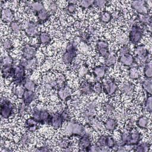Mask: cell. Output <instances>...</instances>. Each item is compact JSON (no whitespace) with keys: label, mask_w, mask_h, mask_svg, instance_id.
<instances>
[{"label":"cell","mask_w":152,"mask_h":152,"mask_svg":"<svg viewBox=\"0 0 152 152\" xmlns=\"http://www.w3.org/2000/svg\"><path fill=\"white\" fill-rule=\"evenodd\" d=\"M65 133L67 136H82L86 134L84 126L75 122H69L65 128Z\"/></svg>","instance_id":"obj_1"},{"label":"cell","mask_w":152,"mask_h":152,"mask_svg":"<svg viewBox=\"0 0 152 152\" xmlns=\"http://www.w3.org/2000/svg\"><path fill=\"white\" fill-rule=\"evenodd\" d=\"M77 51V45L75 42L69 43L62 55V61L66 64L69 65L72 63L74 59L76 56Z\"/></svg>","instance_id":"obj_2"},{"label":"cell","mask_w":152,"mask_h":152,"mask_svg":"<svg viewBox=\"0 0 152 152\" xmlns=\"http://www.w3.org/2000/svg\"><path fill=\"white\" fill-rule=\"evenodd\" d=\"M31 117L39 124H44L45 122L49 123L51 115L46 109L35 107L32 111Z\"/></svg>","instance_id":"obj_3"},{"label":"cell","mask_w":152,"mask_h":152,"mask_svg":"<svg viewBox=\"0 0 152 152\" xmlns=\"http://www.w3.org/2000/svg\"><path fill=\"white\" fill-rule=\"evenodd\" d=\"M143 34L144 30L142 27L138 26L137 24H134L132 25L129 31V40L132 43L137 45L142 39Z\"/></svg>","instance_id":"obj_4"},{"label":"cell","mask_w":152,"mask_h":152,"mask_svg":"<svg viewBox=\"0 0 152 152\" xmlns=\"http://www.w3.org/2000/svg\"><path fill=\"white\" fill-rule=\"evenodd\" d=\"M12 78V81L15 85L23 84L26 79V69L23 65L19 64L14 66Z\"/></svg>","instance_id":"obj_5"},{"label":"cell","mask_w":152,"mask_h":152,"mask_svg":"<svg viewBox=\"0 0 152 152\" xmlns=\"http://www.w3.org/2000/svg\"><path fill=\"white\" fill-rule=\"evenodd\" d=\"M102 84L103 86V90L109 96H113L118 90L117 84L112 79H103Z\"/></svg>","instance_id":"obj_6"},{"label":"cell","mask_w":152,"mask_h":152,"mask_svg":"<svg viewBox=\"0 0 152 152\" xmlns=\"http://www.w3.org/2000/svg\"><path fill=\"white\" fill-rule=\"evenodd\" d=\"M96 104L93 101L87 103L85 109L81 113V116L86 121L91 120L95 116Z\"/></svg>","instance_id":"obj_7"},{"label":"cell","mask_w":152,"mask_h":152,"mask_svg":"<svg viewBox=\"0 0 152 152\" xmlns=\"http://www.w3.org/2000/svg\"><path fill=\"white\" fill-rule=\"evenodd\" d=\"M13 104L8 100H4L1 104V115L4 119H7L12 115L14 111Z\"/></svg>","instance_id":"obj_8"},{"label":"cell","mask_w":152,"mask_h":152,"mask_svg":"<svg viewBox=\"0 0 152 152\" xmlns=\"http://www.w3.org/2000/svg\"><path fill=\"white\" fill-rule=\"evenodd\" d=\"M72 93V89L66 84H64L58 88V96L62 101H65L69 99Z\"/></svg>","instance_id":"obj_9"},{"label":"cell","mask_w":152,"mask_h":152,"mask_svg":"<svg viewBox=\"0 0 152 152\" xmlns=\"http://www.w3.org/2000/svg\"><path fill=\"white\" fill-rule=\"evenodd\" d=\"M37 52V48L30 44H26L22 49L23 58L26 59H30L35 58Z\"/></svg>","instance_id":"obj_10"},{"label":"cell","mask_w":152,"mask_h":152,"mask_svg":"<svg viewBox=\"0 0 152 152\" xmlns=\"http://www.w3.org/2000/svg\"><path fill=\"white\" fill-rule=\"evenodd\" d=\"M131 7L137 14H146L148 13V7L146 1H135L131 4Z\"/></svg>","instance_id":"obj_11"},{"label":"cell","mask_w":152,"mask_h":152,"mask_svg":"<svg viewBox=\"0 0 152 152\" xmlns=\"http://www.w3.org/2000/svg\"><path fill=\"white\" fill-rule=\"evenodd\" d=\"M38 25L33 22H29L26 24L24 27V32L28 37H35L39 33Z\"/></svg>","instance_id":"obj_12"},{"label":"cell","mask_w":152,"mask_h":152,"mask_svg":"<svg viewBox=\"0 0 152 152\" xmlns=\"http://www.w3.org/2000/svg\"><path fill=\"white\" fill-rule=\"evenodd\" d=\"M20 64L23 65L26 70L32 71L34 69L37 65V60L36 58H33L30 59H26L22 58L20 62Z\"/></svg>","instance_id":"obj_13"},{"label":"cell","mask_w":152,"mask_h":152,"mask_svg":"<svg viewBox=\"0 0 152 152\" xmlns=\"http://www.w3.org/2000/svg\"><path fill=\"white\" fill-rule=\"evenodd\" d=\"M64 121L61 113H56L51 116L49 124H50L54 129H58L62 126Z\"/></svg>","instance_id":"obj_14"},{"label":"cell","mask_w":152,"mask_h":152,"mask_svg":"<svg viewBox=\"0 0 152 152\" xmlns=\"http://www.w3.org/2000/svg\"><path fill=\"white\" fill-rule=\"evenodd\" d=\"M14 17V11L8 8H2L1 10V19L4 22H12Z\"/></svg>","instance_id":"obj_15"},{"label":"cell","mask_w":152,"mask_h":152,"mask_svg":"<svg viewBox=\"0 0 152 152\" xmlns=\"http://www.w3.org/2000/svg\"><path fill=\"white\" fill-rule=\"evenodd\" d=\"M107 67L106 65H99L93 69L94 76L97 79H103L106 74Z\"/></svg>","instance_id":"obj_16"},{"label":"cell","mask_w":152,"mask_h":152,"mask_svg":"<svg viewBox=\"0 0 152 152\" xmlns=\"http://www.w3.org/2000/svg\"><path fill=\"white\" fill-rule=\"evenodd\" d=\"M36 98V95L34 91L27 90L25 89V91L21 97L23 102L27 105H29L32 102H33Z\"/></svg>","instance_id":"obj_17"},{"label":"cell","mask_w":152,"mask_h":152,"mask_svg":"<svg viewBox=\"0 0 152 152\" xmlns=\"http://www.w3.org/2000/svg\"><path fill=\"white\" fill-rule=\"evenodd\" d=\"M136 20L140 23L142 26H147L151 24V16L150 14H137Z\"/></svg>","instance_id":"obj_18"},{"label":"cell","mask_w":152,"mask_h":152,"mask_svg":"<svg viewBox=\"0 0 152 152\" xmlns=\"http://www.w3.org/2000/svg\"><path fill=\"white\" fill-rule=\"evenodd\" d=\"M130 132L131 133L129 135V139L128 145L134 146L140 142L141 140V134L137 130H132Z\"/></svg>","instance_id":"obj_19"},{"label":"cell","mask_w":152,"mask_h":152,"mask_svg":"<svg viewBox=\"0 0 152 152\" xmlns=\"http://www.w3.org/2000/svg\"><path fill=\"white\" fill-rule=\"evenodd\" d=\"M118 61L126 66H131L134 63V57L130 53L118 57Z\"/></svg>","instance_id":"obj_20"},{"label":"cell","mask_w":152,"mask_h":152,"mask_svg":"<svg viewBox=\"0 0 152 152\" xmlns=\"http://www.w3.org/2000/svg\"><path fill=\"white\" fill-rule=\"evenodd\" d=\"M78 145L83 149V151H87V148L91 145V140L87 134L81 136L78 141Z\"/></svg>","instance_id":"obj_21"},{"label":"cell","mask_w":152,"mask_h":152,"mask_svg":"<svg viewBox=\"0 0 152 152\" xmlns=\"http://www.w3.org/2000/svg\"><path fill=\"white\" fill-rule=\"evenodd\" d=\"M80 91L81 94L84 95H87L93 92L92 91V84L87 81L82 82L80 87Z\"/></svg>","instance_id":"obj_22"},{"label":"cell","mask_w":152,"mask_h":152,"mask_svg":"<svg viewBox=\"0 0 152 152\" xmlns=\"http://www.w3.org/2000/svg\"><path fill=\"white\" fill-rule=\"evenodd\" d=\"M117 126V121L115 119L109 118L104 122V127L106 129L109 131H114Z\"/></svg>","instance_id":"obj_23"},{"label":"cell","mask_w":152,"mask_h":152,"mask_svg":"<svg viewBox=\"0 0 152 152\" xmlns=\"http://www.w3.org/2000/svg\"><path fill=\"white\" fill-rule=\"evenodd\" d=\"M36 15L39 20V22L40 23L46 22L49 18V17H50V15L48 11L45 9H43L42 11H39V12L36 13Z\"/></svg>","instance_id":"obj_24"},{"label":"cell","mask_w":152,"mask_h":152,"mask_svg":"<svg viewBox=\"0 0 152 152\" xmlns=\"http://www.w3.org/2000/svg\"><path fill=\"white\" fill-rule=\"evenodd\" d=\"M38 122L32 117L26 121V127L29 131H34L37 128Z\"/></svg>","instance_id":"obj_25"},{"label":"cell","mask_w":152,"mask_h":152,"mask_svg":"<svg viewBox=\"0 0 152 152\" xmlns=\"http://www.w3.org/2000/svg\"><path fill=\"white\" fill-rule=\"evenodd\" d=\"M134 146L135 147L134 150L138 152H146L149 151L150 148V144L147 142H143L141 143L139 142L138 144Z\"/></svg>","instance_id":"obj_26"},{"label":"cell","mask_w":152,"mask_h":152,"mask_svg":"<svg viewBox=\"0 0 152 152\" xmlns=\"http://www.w3.org/2000/svg\"><path fill=\"white\" fill-rule=\"evenodd\" d=\"M144 75L146 79H151L152 77V66L151 62L150 59L144 64Z\"/></svg>","instance_id":"obj_27"},{"label":"cell","mask_w":152,"mask_h":152,"mask_svg":"<svg viewBox=\"0 0 152 152\" xmlns=\"http://www.w3.org/2000/svg\"><path fill=\"white\" fill-rule=\"evenodd\" d=\"M14 66H13L1 67V74L2 77L5 78L10 77H12L14 74Z\"/></svg>","instance_id":"obj_28"},{"label":"cell","mask_w":152,"mask_h":152,"mask_svg":"<svg viewBox=\"0 0 152 152\" xmlns=\"http://www.w3.org/2000/svg\"><path fill=\"white\" fill-rule=\"evenodd\" d=\"M39 43L43 45H48L51 41L50 35L46 32H41L39 34Z\"/></svg>","instance_id":"obj_29"},{"label":"cell","mask_w":152,"mask_h":152,"mask_svg":"<svg viewBox=\"0 0 152 152\" xmlns=\"http://www.w3.org/2000/svg\"><path fill=\"white\" fill-rule=\"evenodd\" d=\"M105 65L107 68L113 66L116 62V56L113 53H110L105 58Z\"/></svg>","instance_id":"obj_30"},{"label":"cell","mask_w":152,"mask_h":152,"mask_svg":"<svg viewBox=\"0 0 152 152\" xmlns=\"http://www.w3.org/2000/svg\"><path fill=\"white\" fill-rule=\"evenodd\" d=\"M23 86L26 90L29 91H34L36 88V83L33 80H29L28 78H26L24 80L23 83Z\"/></svg>","instance_id":"obj_31"},{"label":"cell","mask_w":152,"mask_h":152,"mask_svg":"<svg viewBox=\"0 0 152 152\" xmlns=\"http://www.w3.org/2000/svg\"><path fill=\"white\" fill-rule=\"evenodd\" d=\"M122 91L128 96L132 95L134 92V87L130 83H125L122 87Z\"/></svg>","instance_id":"obj_32"},{"label":"cell","mask_w":152,"mask_h":152,"mask_svg":"<svg viewBox=\"0 0 152 152\" xmlns=\"http://www.w3.org/2000/svg\"><path fill=\"white\" fill-rule=\"evenodd\" d=\"M30 8L31 10H33L36 13L42 11L44 8L43 4L41 1H33L30 5Z\"/></svg>","instance_id":"obj_33"},{"label":"cell","mask_w":152,"mask_h":152,"mask_svg":"<svg viewBox=\"0 0 152 152\" xmlns=\"http://www.w3.org/2000/svg\"><path fill=\"white\" fill-rule=\"evenodd\" d=\"M142 87L148 95H151L152 83L151 79H145L141 82Z\"/></svg>","instance_id":"obj_34"},{"label":"cell","mask_w":152,"mask_h":152,"mask_svg":"<svg viewBox=\"0 0 152 152\" xmlns=\"http://www.w3.org/2000/svg\"><path fill=\"white\" fill-rule=\"evenodd\" d=\"M14 59L10 55H6L1 58V67L13 66Z\"/></svg>","instance_id":"obj_35"},{"label":"cell","mask_w":152,"mask_h":152,"mask_svg":"<svg viewBox=\"0 0 152 152\" xmlns=\"http://www.w3.org/2000/svg\"><path fill=\"white\" fill-rule=\"evenodd\" d=\"M148 123H149L148 118L144 116L140 117L136 122L137 125L141 129L145 128L147 126Z\"/></svg>","instance_id":"obj_36"},{"label":"cell","mask_w":152,"mask_h":152,"mask_svg":"<svg viewBox=\"0 0 152 152\" xmlns=\"http://www.w3.org/2000/svg\"><path fill=\"white\" fill-rule=\"evenodd\" d=\"M24 91H25V88H24L23 84L15 85V86L14 87L12 88L13 94L20 98L22 97Z\"/></svg>","instance_id":"obj_37"},{"label":"cell","mask_w":152,"mask_h":152,"mask_svg":"<svg viewBox=\"0 0 152 152\" xmlns=\"http://www.w3.org/2000/svg\"><path fill=\"white\" fill-rule=\"evenodd\" d=\"M128 75L132 80H137L140 78V72L136 66H130L128 70Z\"/></svg>","instance_id":"obj_38"},{"label":"cell","mask_w":152,"mask_h":152,"mask_svg":"<svg viewBox=\"0 0 152 152\" xmlns=\"http://www.w3.org/2000/svg\"><path fill=\"white\" fill-rule=\"evenodd\" d=\"M112 19V15L111 14L110 12L106 11L102 12L100 17V21L104 24L109 23Z\"/></svg>","instance_id":"obj_39"},{"label":"cell","mask_w":152,"mask_h":152,"mask_svg":"<svg viewBox=\"0 0 152 152\" xmlns=\"http://www.w3.org/2000/svg\"><path fill=\"white\" fill-rule=\"evenodd\" d=\"M10 27L12 32L17 33L21 30L22 25L19 21L17 20H14L10 23Z\"/></svg>","instance_id":"obj_40"},{"label":"cell","mask_w":152,"mask_h":152,"mask_svg":"<svg viewBox=\"0 0 152 152\" xmlns=\"http://www.w3.org/2000/svg\"><path fill=\"white\" fill-rule=\"evenodd\" d=\"M130 132L125 130L121 133V145H128L129 139Z\"/></svg>","instance_id":"obj_41"},{"label":"cell","mask_w":152,"mask_h":152,"mask_svg":"<svg viewBox=\"0 0 152 152\" xmlns=\"http://www.w3.org/2000/svg\"><path fill=\"white\" fill-rule=\"evenodd\" d=\"M103 109L107 115H110L113 112L114 106L110 102H107L103 104Z\"/></svg>","instance_id":"obj_42"},{"label":"cell","mask_w":152,"mask_h":152,"mask_svg":"<svg viewBox=\"0 0 152 152\" xmlns=\"http://www.w3.org/2000/svg\"><path fill=\"white\" fill-rule=\"evenodd\" d=\"M92 91L97 94H100L103 91V86L101 82L96 81L92 84Z\"/></svg>","instance_id":"obj_43"},{"label":"cell","mask_w":152,"mask_h":152,"mask_svg":"<svg viewBox=\"0 0 152 152\" xmlns=\"http://www.w3.org/2000/svg\"><path fill=\"white\" fill-rule=\"evenodd\" d=\"M77 1H69L68 4L66 8L67 12L69 14H73L76 11V4Z\"/></svg>","instance_id":"obj_44"},{"label":"cell","mask_w":152,"mask_h":152,"mask_svg":"<svg viewBox=\"0 0 152 152\" xmlns=\"http://www.w3.org/2000/svg\"><path fill=\"white\" fill-rule=\"evenodd\" d=\"M96 145H97L99 147H100L102 150L106 147V136L104 135H101L100 136L96 142Z\"/></svg>","instance_id":"obj_45"},{"label":"cell","mask_w":152,"mask_h":152,"mask_svg":"<svg viewBox=\"0 0 152 152\" xmlns=\"http://www.w3.org/2000/svg\"><path fill=\"white\" fill-rule=\"evenodd\" d=\"M144 106H145V109H146V110L148 112H149V113L151 112V111H152V97H151V95H148L147 99L145 100Z\"/></svg>","instance_id":"obj_46"},{"label":"cell","mask_w":152,"mask_h":152,"mask_svg":"<svg viewBox=\"0 0 152 152\" xmlns=\"http://www.w3.org/2000/svg\"><path fill=\"white\" fill-rule=\"evenodd\" d=\"M79 5L80 7H81L83 9H86L91 7L92 5H93L94 1H90V0H83L78 2Z\"/></svg>","instance_id":"obj_47"},{"label":"cell","mask_w":152,"mask_h":152,"mask_svg":"<svg viewBox=\"0 0 152 152\" xmlns=\"http://www.w3.org/2000/svg\"><path fill=\"white\" fill-rule=\"evenodd\" d=\"M30 140H31V138H30V135L27 133H25V134H23L21 135V137H20V143L23 145H27L30 143Z\"/></svg>","instance_id":"obj_48"},{"label":"cell","mask_w":152,"mask_h":152,"mask_svg":"<svg viewBox=\"0 0 152 152\" xmlns=\"http://www.w3.org/2000/svg\"><path fill=\"white\" fill-rule=\"evenodd\" d=\"M58 144H59V146L61 148H64L69 147V145L71 144V141L68 138L65 137V138H62L61 140H60Z\"/></svg>","instance_id":"obj_49"},{"label":"cell","mask_w":152,"mask_h":152,"mask_svg":"<svg viewBox=\"0 0 152 152\" xmlns=\"http://www.w3.org/2000/svg\"><path fill=\"white\" fill-rule=\"evenodd\" d=\"M116 145V142L114 138L110 135L106 136V147L109 148L115 147Z\"/></svg>","instance_id":"obj_50"},{"label":"cell","mask_w":152,"mask_h":152,"mask_svg":"<svg viewBox=\"0 0 152 152\" xmlns=\"http://www.w3.org/2000/svg\"><path fill=\"white\" fill-rule=\"evenodd\" d=\"M128 53H129V49L128 47V46H126V45H124L123 46H122L119 49L118 52V56L125 55L128 54Z\"/></svg>","instance_id":"obj_51"},{"label":"cell","mask_w":152,"mask_h":152,"mask_svg":"<svg viewBox=\"0 0 152 152\" xmlns=\"http://www.w3.org/2000/svg\"><path fill=\"white\" fill-rule=\"evenodd\" d=\"M96 49L101 48H109V44L107 42L102 40H99L96 42Z\"/></svg>","instance_id":"obj_52"},{"label":"cell","mask_w":152,"mask_h":152,"mask_svg":"<svg viewBox=\"0 0 152 152\" xmlns=\"http://www.w3.org/2000/svg\"><path fill=\"white\" fill-rule=\"evenodd\" d=\"M2 46L6 50H10L13 48V45L11 40L6 39L2 43Z\"/></svg>","instance_id":"obj_53"},{"label":"cell","mask_w":152,"mask_h":152,"mask_svg":"<svg viewBox=\"0 0 152 152\" xmlns=\"http://www.w3.org/2000/svg\"><path fill=\"white\" fill-rule=\"evenodd\" d=\"M28 105L22 102L18 106V114H20V115H22L23 113H24L26 112V111L27 110V109L28 107Z\"/></svg>","instance_id":"obj_54"},{"label":"cell","mask_w":152,"mask_h":152,"mask_svg":"<svg viewBox=\"0 0 152 152\" xmlns=\"http://www.w3.org/2000/svg\"><path fill=\"white\" fill-rule=\"evenodd\" d=\"M107 3V1L104 0H96V1H94L93 5L98 8H103L106 5Z\"/></svg>","instance_id":"obj_55"},{"label":"cell","mask_w":152,"mask_h":152,"mask_svg":"<svg viewBox=\"0 0 152 152\" xmlns=\"http://www.w3.org/2000/svg\"><path fill=\"white\" fill-rule=\"evenodd\" d=\"M97 51L98 52V53L103 56L106 58L109 53V48H101V49H97Z\"/></svg>","instance_id":"obj_56"},{"label":"cell","mask_w":152,"mask_h":152,"mask_svg":"<svg viewBox=\"0 0 152 152\" xmlns=\"http://www.w3.org/2000/svg\"><path fill=\"white\" fill-rule=\"evenodd\" d=\"M87 151L90 152H100L102 151V149L97 145H91L87 150Z\"/></svg>","instance_id":"obj_57"},{"label":"cell","mask_w":152,"mask_h":152,"mask_svg":"<svg viewBox=\"0 0 152 152\" xmlns=\"http://www.w3.org/2000/svg\"><path fill=\"white\" fill-rule=\"evenodd\" d=\"M88 72V70L87 68L86 67H83L81 68V69L78 72V76L80 78L84 77Z\"/></svg>","instance_id":"obj_58"},{"label":"cell","mask_w":152,"mask_h":152,"mask_svg":"<svg viewBox=\"0 0 152 152\" xmlns=\"http://www.w3.org/2000/svg\"><path fill=\"white\" fill-rule=\"evenodd\" d=\"M61 115L63 119V120L65 121H68L69 118V112L68 111V110L65 109L61 113Z\"/></svg>","instance_id":"obj_59"},{"label":"cell","mask_w":152,"mask_h":152,"mask_svg":"<svg viewBox=\"0 0 152 152\" xmlns=\"http://www.w3.org/2000/svg\"><path fill=\"white\" fill-rule=\"evenodd\" d=\"M90 35L88 33H84L83 34L81 35L80 39H81V40L83 42L87 43L90 40Z\"/></svg>","instance_id":"obj_60"},{"label":"cell","mask_w":152,"mask_h":152,"mask_svg":"<svg viewBox=\"0 0 152 152\" xmlns=\"http://www.w3.org/2000/svg\"><path fill=\"white\" fill-rule=\"evenodd\" d=\"M36 150L39 151H52V149H50V147H49L48 146H43V147H39Z\"/></svg>","instance_id":"obj_61"},{"label":"cell","mask_w":152,"mask_h":152,"mask_svg":"<svg viewBox=\"0 0 152 152\" xmlns=\"http://www.w3.org/2000/svg\"><path fill=\"white\" fill-rule=\"evenodd\" d=\"M49 8L52 12L55 11L57 9V4L55 2H52L49 5Z\"/></svg>","instance_id":"obj_62"},{"label":"cell","mask_w":152,"mask_h":152,"mask_svg":"<svg viewBox=\"0 0 152 152\" xmlns=\"http://www.w3.org/2000/svg\"><path fill=\"white\" fill-rule=\"evenodd\" d=\"M126 145H121L118 147V148L116 150V151H126L128 150L126 149V147H125Z\"/></svg>","instance_id":"obj_63"},{"label":"cell","mask_w":152,"mask_h":152,"mask_svg":"<svg viewBox=\"0 0 152 152\" xmlns=\"http://www.w3.org/2000/svg\"><path fill=\"white\" fill-rule=\"evenodd\" d=\"M71 148H70L69 147H67V148H62V151H71Z\"/></svg>","instance_id":"obj_64"}]
</instances>
